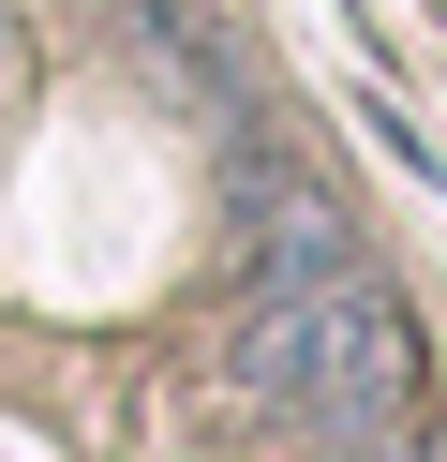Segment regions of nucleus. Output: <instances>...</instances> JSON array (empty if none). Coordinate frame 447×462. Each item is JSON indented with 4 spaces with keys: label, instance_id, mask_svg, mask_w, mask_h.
<instances>
[{
    "label": "nucleus",
    "instance_id": "obj_1",
    "mask_svg": "<svg viewBox=\"0 0 447 462\" xmlns=\"http://www.w3.org/2000/svg\"><path fill=\"white\" fill-rule=\"evenodd\" d=\"M224 388L268 402V418H298V432H387L403 388H417V313H403V283H373V269L284 283V299L238 313Z\"/></svg>",
    "mask_w": 447,
    "mask_h": 462
},
{
    "label": "nucleus",
    "instance_id": "obj_2",
    "mask_svg": "<svg viewBox=\"0 0 447 462\" xmlns=\"http://www.w3.org/2000/svg\"><path fill=\"white\" fill-rule=\"evenodd\" d=\"M328 269H373L343 194H313V180H298L284 209H254V239H238V283H254V299H284V283H328Z\"/></svg>",
    "mask_w": 447,
    "mask_h": 462
},
{
    "label": "nucleus",
    "instance_id": "obj_3",
    "mask_svg": "<svg viewBox=\"0 0 447 462\" xmlns=\"http://www.w3.org/2000/svg\"><path fill=\"white\" fill-rule=\"evenodd\" d=\"M313 462H403L387 432H313Z\"/></svg>",
    "mask_w": 447,
    "mask_h": 462
}]
</instances>
